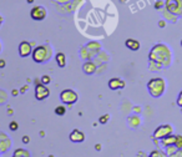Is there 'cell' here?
I'll return each instance as SVG.
<instances>
[{
	"label": "cell",
	"mask_w": 182,
	"mask_h": 157,
	"mask_svg": "<svg viewBox=\"0 0 182 157\" xmlns=\"http://www.w3.org/2000/svg\"><path fill=\"white\" fill-rule=\"evenodd\" d=\"M1 22H3V17L0 16V26H1Z\"/></svg>",
	"instance_id": "obj_38"
},
{
	"label": "cell",
	"mask_w": 182,
	"mask_h": 157,
	"mask_svg": "<svg viewBox=\"0 0 182 157\" xmlns=\"http://www.w3.org/2000/svg\"><path fill=\"white\" fill-rule=\"evenodd\" d=\"M81 57L85 59V60H89V59L91 57L90 52H89V50H88L86 46H84V47L81 49Z\"/></svg>",
	"instance_id": "obj_19"
},
{
	"label": "cell",
	"mask_w": 182,
	"mask_h": 157,
	"mask_svg": "<svg viewBox=\"0 0 182 157\" xmlns=\"http://www.w3.org/2000/svg\"><path fill=\"white\" fill-rule=\"evenodd\" d=\"M58 4H60V5H65V4H69V2H71L73 0H55Z\"/></svg>",
	"instance_id": "obj_28"
},
{
	"label": "cell",
	"mask_w": 182,
	"mask_h": 157,
	"mask_svg": "<svg viewBox=\"0 0 182 157\" xmlns=\"http://www.w3.org/2000/svg\"><path fill=\"white\" fill-rule=\"evenodd\" d=\"M164 14V16H165V20H169V21H171V22H176L177 21V19H179V16H176V15H174L172 12H170L169 10H166L165 9V11L162 12Z\"/></svg>",
	"instance_id": "obj_17"
},
{
	"label": "cell",
	"mask_w": 182,
	"mask_h": 157,
	"mask_svg": "<svg viewBox=\"0 0 182 157\" xmlns=\"http://www.w3.org/2000/svg\"><path fill=\"white\" fill-rule=\"evenodd\" d=\"M125 45H126V47H129L132 51H137L140 49V42L137 40H135V39H127L125 41Z\"/></svg>",
	"instance_id": "obj_14"
},
{
	"label": "cell",
	"mask_w": 182,
	"mask_h": 157,
	"mask_svg": "<svg viewBox=\"0 0 182 157\" xmlns=\"http://www.w3.org/2000/svg\"><path fill=\"white\" fill-rule=\"evenodd\" d=\"M149 59L150 61H155L159 62L160 65H162L164 67H167L171 65L172 61V52L170 50V47L166 44H156L149 54Z\"/></svg>",
	"instance_id": "obj_1"
},
{
	"label": "cell",
	"mask_w": 182,
	"mask_h": 157,
	"mask_svg": "<svg viewBox=\"0 0 182 157\" xmlns=\"http://www.w3.org/2000/svg\"><path fill=\"white\" fill-rule=\"evenodd\" d=\"M175 141H176V136H174V135H169V136H166V137L162 139V145H164L165 147H167V146L175 145Z\"/></svg>",
	"instance_id": "obj_16"
},
{
	"label": "cell",
	"mask_w": 182,
	"mask_h": 157,
	"mask_svg": "<svg viewBox=\"0 0 182 157\" xmlns=\"http://www.w3.org/2000/svg\"><path fill=\"white\" fill-rule=\"evenodd\" d=\"M26 1H28L29 4H31V2H34V0H26Z\"/></svg>",
	"instance_id": "obj_37"
},
{
	"label": "cell",
	"mask_w": 182,
	"mask_h": 157,
	"mask_svg": "<svg viewBox=\"0 0 182 157\" xmlns=\"http://www.w3.org/2000/svg\"><path fill=\"white\" fill-rule=\"evenodd\" d=\"M0 50H1V44H0Z\"/></svg>",
	"instance_id": "obj_39"
},
{
	"label": "cell",
	"mask_w": 182,
	"mask_h": 157,
	"mask_svg": "<svg viewBox=\"0 0 182 157\" xmlns=\"http://www.w3.org/2000/svg\"><path fill=\"white\" fill-rule=\"evenodd\" d=\"M0 67H1V69L5 67V60H3V59L0 60Z\"/></svg>",
	"instance_id": "obj_34"
},
{
	"label": "cell",
	"mask_w": 182,
	"mask_h": 157,
	"mask_svg": "<svg viewBox=\"0 0 182 157\" xmlns=\"http://www.w3.org/2000/svg\"><path fill=\"white\" fill-rule=\"evenodd\" d=\"M165 6V2H162V1H157L156 4H155V7L156 9H161V7H164Z\"/></svg>",
	"instance_id": "obj_29"
},
{
	"label": "cell",
	"mask_w": 182,
	"mask_h": 157,
	"mask_svg": "<svg viewBox=\"0 0 182 157\" xmlns=\"http://www.w3.org/2000/svg\"><path fill=\"white\" fill-rule=\"evenodd\" d=\"M55 59H56V62H58V65L60 67H64L66 65V57H65V54L64 52H58L56 56H55Z\"/></svg>",
	"instance_id": "obj_15"
},
{
	"label": "cell",
	"mask_w": 182,
	"mask_h": 157,
	"mask_svg": "<svg viewBox=\"0 0 182 157\" xmlns=\"http://www.w3.org/2000/svg\"><path fill=\"white\" fill-rule=\"evenodd\" d=\"M33 54V44L29 41H21L19 44V55L21 57H26Z\"/></svg>",
	"instance_id": "obj_9"
},
{
	"label": "cell",
	"mask_w": 182,
	"mask_h": 157,
	"mask_svg": "<svg viewBox=\"0 0 182 157\" xmlns=\"http://www.w3.org/2000/svg\"><path fill=\"white\" fill-rule=\"evenodd\" d=\"M149 157H165V155H164L162 152H160V151L156 150V151H152L151 155H150Z\"/></svg>",
	"instance_id": "obj_25"
},
{
	"label": "cell",
	"mask_w": 182,
	"mask_h": 157,
	"mask_svg": "<svg viewBox=\"0 0 182 157\" xmlns=\"http://www.w3.org/2000/svg\"><path fill=\"white\" fill-rule=\"evenodd\" d=\"M159 25H160V27H165L166 26V20L164 19V20H160L159 21Z\"/></svg>",
	"instance_id": "obj_32"
},
{
	"label": "cell",
	"mask_w": 182,
	"mask_h": 157,
	"mask_svg": "<svg viewBox=\"0 0 182 157\" xmlns=\"http://www.w3.org/2000/svg\"><path fill=\"white\" fill-rule=\"evenodd\" d=\"M50 81H51V79H50V76H49V75H44V76L41 77V80H40V82H41V84H44V85H49V84H50Z\"/></svg>",
	"instance_id": "obj_24"
},
{
	"label": "cell",
	"mask_w": 182,
	"mask_h": 157,
	"mask_svg": "<svg viewBox=\"0 0 182 157\" xmlns=\"http://www.w3.org/2000/svg\"><path fill=\"white\" fill-rule=\"evenodd\" d=\"M181 109H182V107H181ZM181 111H182V110H181Z\"/></svg>",
	"instance_id": "obj_41"
},
{
	"label": "cell",
	"mask_w": 182,
	"mask_h": 157,
	"mask_svg": "<svg viewBox=\"0 0 182 157\" xmlns=\"http://www.w3.org/2000/svg\"><path fill=\"white\" fill-rule=\"evenodd\" d=\"M33 60L38 64H45L46 61H49L53 56L51 54V47L49 45H40V46H36L34 50H33Z\"/></svg>",
	"instance_id": "obj_2"
},
{
	"label": "cell",
	"mask_w": 182,
	"mask_h": 157,
	"mask_svg": "<svg viewBox=\"0 0 182 157\" xmlns=\"http://www.w3.org/2000/svg\"><path fill=\"white\" fill-rule=\"evenodd\" d=\"M176 151H177V147H176L175 145H171V146H167V147H166V154H167L169 156H172Z\"/></svg>",
	"instance_id": "obj_20"
},
{
	"label": "cell",
	"mask_w": 182,
	"mask_h": 157,
	"mask_svg": "<svg viewBox=\"0 0 182 157\" xmlns=\"http://www.w3.org/2000/svg\"><path fill=\"white\" fill-rule=\"evenodd\" d=\"M165 9L176 16H182V0H166Z\"/></svg>",
	"instance_id": "obj_4"
},
{
	"label": "cell",
	"mask_w": 182,
	"mask_h": 157,
	"mask_svg": "<svg viewBox=\"0 0 182 157\" xmlns=\"http://www.w3.org/2000/svg\"><path fill=\"white\" fill-rule=\"evenodd\" d=\"M29 141H30V139H29L28 136H24V137H23V142H24V144H29Z\"/></svg>",
	"instance_id": "obj_33"
},
{
	"label": "cell",
	"mask_w": 182,
	"mask_h": 157,
	"mask_svg": "<svg viewBox=\"0 0 182 157\" xmlns=\"http://www.w3.org/2000/svg\"><path fill=\"white\" fill-rule=\"evenodd\" d=\"M109 87L111 90H117V89H124L125 87V82L117 77H114L109 81Z\"/></svg>",
	"instance_id": "obj_11"
},
{
	"label": "cell",
	"mask_w": 182,
	"mask_h": 157,
	"mask_svg": "<svg viewBox=\"0 0 182 157\" xmlns=\"http://www.w3.org/2000/svg\"><path fill=\"white\" fill-rule=\"evenodd\" d=\"M147 89L152 97H160L164 95V92L166 90V82L162 77H154L149 81Z\"/></svg>",
	"instance_id": "obj_3"
},
{
	"label": "cell",
	"mask_w": 182,
	"mask_h": 157,
	"mask_svg": "<svg viewBox=\"0 0 182 157\" xmlns=\"http://www.w3.org/2000/svg\"><path fill=\"white\" fill-rule=\"evenodd\" d=\"M150 70H160L161 67H164L162 65H160L159 62H155V61H150Z\"/></svg>",
	"instance_id": "obj_21"
},
{
	"label": "cell",
	"mask_w": 182,
	"mask_h": 157,
	"mask_svg": "<svg viewBox=\"0 0 182 157\" xmlns=\"http://www.w3.org/2000/svg\"><path fill=\"white\" fill-rule=\"evenodd\" d=\"M30 16L31 19L36 20V21H40V20H44L46 17V9L44 6H40V5H36L34 6L31 10H30Z\"/></svg>",
	"instance_id": "obj_8"
},
{
	"label": "cell",
	"mask_w": 182,
	"mask_h": 157,
	"mask_svg": "<svg viewBox=\"0 0 182 157\" xmlns=\"http://www.w3.org/2000/svg\"><path fill=\"white\" fill-rule=\"evenodd\" d=\"M171 157H182V150H177Z\"/></svg>",
	"instance_id": "obj_31"
},
{
	"label": "cell",
	"mask_w": 182,
	"mask_h": 157,
	"mask_svg": "<svg viewBox=\"0 0 182 157\" xmlns=\"http://www.w3.org/2000/svg\"><path fill=\"white\" fill-rule=\"evenodd\" d=\"M74 2H75V1H74ZM74 2H69V4L63 5L64 7L61 9V11H69V12H70V11H73V10L75 9V4H74Z\"/></svg>",
	"instance_id": "obj_18"
},
{
	"label": "cell",
	"mask_w": 182,
	"mask_h": 157,
	"mask_svg": "<svg viewBox=\"0 0 182 157\" xmlns=\"http://www.w3.org/2000/svg\"><path fill=\"white\" fill-rule=\"evenodd\" d=\"M13 95L16 96V95H18V90H13Z\"/></svg>",
	"instance_id": "obj_35"
},
{
	"label": "cell",
	"mask_w": 182,
	"mask_h": 157,
	"mask_svg": "<svg viewBox=\"0 0 182 157\" xmlns=\"http://www.w3.org/2000/svg\"><path fill=\"white\" fill-rule=\"evenodd\" d=\"M177 105H179L180 107H182V90H181V92H180V95H179V97H177Z\"/></svg>",
	"instance_id": "obj_30"
},
{
	"label": "cell",
	"mask_w": 182,
	"mask_h": 157,
	"mask_svg": "<svg viewBox=\"0 0 182 157\" xmlns=\"http://www.w3.org/2000/svg\"><path fill=\"white\" fill-rule=\"evenodd\" d=\"M174 132V129L171 125H161L160 127H157L154 132V137L155 139H159V140H162L164 137L169 136V135H172Z\"/></svg>",
	"instance_id": "obj_6"
},
{
	"label": "cell",
	"mask_w": 182,
	"mask_h": 157,
	"mask_svg": "<svg viewBox=\"0 0 182 157\" xmlns=\"http://www.w3.org/2000/svg\"><path fill=\"white\" fill-rule=\"evenodd\" d=\"M70 140H71V142L80 144V142H83V141L85 140V135H84L81 131H79V130H74V131L70 134Z\"/></svg>",
	"instance_id": "obj_10"
},
{
	"label": "cell",
	"mask_w": 182,
	"mask_h": 157,
	"mask_svg": "<svg viewBox=\"0 0 182 157\" xmlns=\"http://www.w3.org/2000/svg\"><path fill=\"white\" fill-rule=\"evenodd\" d=\"M9 127H10V130H13V131H16V130H18V124H16L15 121H13V122L10 124V126H9Z\"/></svg>",
	"instance_id": "obj_27"
},
{
	"label": "cell",
	"mask_w": 182,
	"mask_h": 157,
	"mask_svg": "<svg viewBox=\"0 0 182 157\" xmlns=\"http://www.w3.org/2000/svg\"><path fill=\"white\" fill-rule=\"evenodd\" d=\"M83 70H84V72H85L86 75H92L94 72H96V64H95L94 61L88 60V61L84 64Z\"/></svg>",
	"instance_id": "obj_12"
},
{
	"label": "cell",
	"mask_w": 182,
	"mask_h": 157,
	"mask_svg": "<svg viewBox=\"0 0 182 157\" xmlns=\"http://www.w3.org/2000/svg\"><path fill=\"white\" fill-rule=\"evenodd\" d=\"M65 112H66V109H65L64 106H58V107L55 109V114H56V115H59V116L65 115Z\"/></svg>",
	"instance_id": "obj_23"
},
{
	"label": "cell",
	"mask_w": 182,
	"mask_h": 157,
	"mask_svg": "<svg viewBox=\"0 0 182 157\" xmlns=\"http://www.w3.org/2000/svg\"><path fill=\"white\" fill-rule=\"evenodd\" d=\"M95 147H96V150H100V149H101V146H100V145H96Z\"/></svg>",
	"instance_id": "obj_36"
},
{
	"label": "cell",
	"mask_w": 182,
	"mask_h": 157,
	"mask_svg": "<svg viewBox=\"0 0 182 157\" xmlns=\"http://www.w3.org/2000/svg\"><path fill=\"white\" fill-rule=\"evenodd\" d=\"M60 99H61V101H63L64 104H66V105H74V104L78 101L79 96H78V94H76L74 90L66 89V90H64V91L60 94Z\"/></svg>",
	"instance_id": "obj_5"
},
{
	"label": "cell",
	"mask_w": 182,
	"mask_h": 157,
	"mask_svg": "<svg viewBox=\"0 0 182 157\" xmlns=\"http://www.w3.org/2000/svg\"><path fill=\"white\" fill-rule=\"evenodd\" d=\"M175 146L177 147V150H182V136L181 135H177V136H176Z\"/></svg>",
	"instance_id": "obj_22"
},
{
	"label": "cell",
	"mask_w": 182,
	"mask_h": 157,
	"mask_svg": "<svg viewBox=\"0 0 182 157\" xmlns=\"http://www.w3.org/2000/svg\"><path fill=\"white\" fill-rule=\"evenodd\" d=\"M109 119H110V116H109V115H105V116L100 117V120H99V121H100V124H106V121H107Z\"/></svg>",
	"instance_id": "obj_26"
},
{
	"label": "cell",
	"mask_w": 182,
	"mask_h": 157,
	"mask_svg": "<svg viewBox=\"0 0 182 157\" xmlns=\"http://www.w3.org/2000/svg\"><path fill=\"white\" fill-rule=\"evenodd\" d=\"M49 95H50V91L44 84H41V82L36 84V86H35V97H36V100L43 101V100L48 99Z\"/></svg>",
	"instance_id": "obj_7"
},
{
	"label": "cell",
	"mask_w": 182,
	"mask_h": 157,
	"mask_svg": "<svg viewBox=\"0 0 182 157\" xmlns=\"http://www.w3.org/2000/svg\"><path fill=\"white\" fill-rule=\"evenodd\" d=\"M181 46H182V40H181Z\"/></svg>",
	"instance_id": "obj_40"
},
{
	"label": "cell",
	"mask_w": 182,
	"mask_h": 157,
	"mask_svg": "<svg viewBox=\"0 0 182 157\" xmlns=\"http://www.w3.org/2000/svg\"><path fill=\"white\" fill-rule=\"evenodd\" d=\"M86 47H88V50H89L91 56H95V55L99 54V51H100V49H101V45H100L99 42H96V41H91V42H89V44L86 45Z\"/></svg>",
	"instance_id": "obj_13"
}]
</instances>
